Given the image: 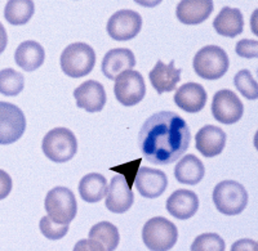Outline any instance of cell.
<instances>
[{
  "label": "cell",
  "instance_id": "1",
  "mask_svg": "<svg viewBox=\"0 0 258 251\" xmlns=\"http://www.w3.org/2000/svg\"><path fill=\"white\" fill-rule=\"evenodd\" d=\"M190 139L185 120L176 112L160 111L144 123L138 134V146L150 163L169 165L185 155Z\"/></svg>",
  "mask_w": 258,
  "mask_h": 251
},
{
  "label": "cell",
  "instance_id": "2",
  "mask_svg": "<svg viewBox=\"0 0 258 251\" xmlns=\"http://www.w3.org/2000/svg\"><path fill=\"white\" fill-rule=\"evenodd\" d=\"M59 63L66 75L78 79L92 72L96 64V53L85 43H73L63 49Z\"/></svg>",
  "mask_w": 258,
  "mask_h": 251
},
{
  "label": "cell",
  "instance_id": "3",
  "mask_svg": "<svg viewBox=\"0 0 258 251\" xmlns=\"http://www.w3.org/2000/svg\"><path fill=\"white\" fill-rule=\"evenodd\" d=\"M192 66L202 79L218 80L229 70V56L221 47L207 45L195 54Z\"/></svg>",
  "mask_w": 258,
  "mask_h": 251
},
{
  "label": "cell",
  "instance_id": "4",
  "mask_svg": "<svg viewBox=\"0 0 258 251\" xmlns=\"http://www.w3.org/2000/svg\"><path fill=\"white\" fill-rule=\"evenodd\" d=\"M177 238V227L164 216L147 220L142 229V239L150 251H169L176 245Z\"/></svg>",
  "mask_w": 258,
  "mask_h": 251
},
{
  "label": "cell",
  "instance_id": "5",
  "mask_svg": "<svg viewBox=\"0 0 258 251\" xmlns=\"http://www.w3.org/2000/svg\"><path fill=\"white\" fill-rule=\"evenodd\" d=\"M41 148L53 162H68L78 152V139L68 128H56L45 134Z\"/></svg>",
  "mask_w": 258,
  "mask_h": 251
},
{
  "label": "cell",
  "instance_id": "6",
  "mask_svg": "<svg viewBox=\"0 0 258 251\" xmlns=\"http://www.w3.org/2000/svg\"><path fill=\"white\" fill-rule=\"evenodd\" d=\"M213 202L220 213L238 215L248 205V192L239 182L222 181L214 187Z\"/></svg>",
  "mask_w": 258,
  "mask_h": 251
},
{
  "label": "cell",
  "instance_id": "7",
  "mask_svg": "<svg viewBox=\"0 0 258 251\" xmlns=\"http://www.w3.org/2000/svg\"><path fill=\"white\" fill-rule=\"evenodd\" d=\"M48 216L58 224H70L78 213L75 195L66 187H56L47 193L44 201Z\"/></svg>",
  "mask_w": 258,
  "mask_h": 251
},
{
  "label": "cell",
  "instance_id": "8",
  "mask_svg": "<svg viewBox=\"0 0 258 251\" xmlns=\"http://www.w3.org/2000/svg\"><path fill=\"white\" fill-rule=\"evenodd\" d=\"M26 130V117L17 106L0 102V144L17 142Z\"/></svg>",
  "mask_w": 258,
  "mask_h": 251
},
{
  "label": "cell",
  "instance_id": "9",
  "mask_svg": "<svg viewBox=\"0 0 258 251\" xmlns=\"http://www.w3.org/2000/svg\"><path fill=\"white\" fill-rule=\"evenodd\" d=\"M116 100L125 107L138 105L146 94V85L138 71H124L117 76L114 87Z\"/></svg>",
  "mask_w": 258,
  "mask_h": 251
},
{
  "label": "cell",
  "instance_id": "10",
  "mask_svg": "<svg viewBox=\"0 0 258 251\" xmlns=\"http://www.w3.org/2000/svg\"><path fill=\"white\" fill-rule=\"evenodd\" d=\"M244 106L236 94L229 89H222L214 94L212 101V115L218 123L225 125L238 123L243 117Z\"/></svg>",
  "mask_w": 258,
  "mask_h": 251
},
{
  "label": "cell",
  "instance_id": "11",
  "mask_svg": "<svg viewBox=\"0 0 258 251\" xmlns=\"http://www.w3.org/2000/svg\"><path fill=\"white\" fill-rule=\"evenodd\" d=\"M142 29V17L135 11L121 9L114 13L107 22V34L117 41H126L136 38Z\"/></svg>",
  "mask_w": 258,
  "mask_h": 251
},
{
  "label": "cell",
  "instance_id": "12",
  "mask_svg": "<svg viewBox=\"0 0 258 251\" xmlns=\"http://www.w3.org/2000/svg\"><path fill=\"white\" fill-rule=\"evenodd\" d=\"M135 196L123 176H115L106 192V207L115 214H123L132 207Z\"/></svg>",
  "mask_w": 258,
  "mask_h": 251
},
{
  "label": "cell",
  "instance_id": "13",
  "mask_svg": "<svg viewBox=\"0 0 258 251\" xmlns=\"http://www.w3.org/2000/svg\"><path fill=\"white\" fill-rule=\"evenodd\" d=\"M168 179L164 172L142 166L135 177V187L145 199H156L165 192Z\"/></svg>",
  "mask_w": 258,
  "mask_h": 251
},
{
  "label": "cell",
  "instance_id": "14",
  "mask_svg": "<svg viewBox=\"0 0 258 251\" xmlns=\"http://www.w3.org/2000/svg\"><path fill=\"white\" fill-rule=\"evenodd\" d=\"M77 106L88 112H100L106 105L103 85L96 80H88L74 91Z\"/></svg>",
  "mask_w": 258,
  "mask_h": 251
},
{
  "label": "cell",
  "instance_id": "15",
  "mask_svg": "<svg viewBox=\"0 0 258 251\" xmlns=\"http://www.w3.org/2000/svg\"><path fill=\"white\" fill-rule=\"evenodd\" d=\"M195 146L206 157L218 156L226 146V133L218 126H203L195 135Z\"/></svg>",
  "mask_w": 258,
  "mask_h": 251
},
{
  "label": "cell",
  "instance_id": "16",
  "mask_svg": "<svg viewBox=\"0 0 258 251\" xmlns=\"http://www.w3.org/2000/svg\"><path fill=\"white\" fill-rule=\"evenodd\" d=\"M199 209V199L190 190H177L168 197L167 210L170 215L179 220L190 219Z\"/></svg>",
  "mask_w": 258,
  "mask_h": 251
},
{
  "label": "cell",
  "instance_id": "17",
  "mask_svg": "<svg viewBox=\"0 0 258 251\" xmlns=\"http://www.w3.org/2000/svg\"><path fill=\"white\" fill-rule=\"evenodd\" d=\"M207 98L208 96L203 85L198 82H186L177 89L174 94V103L183 111L197 114L204 108Z\"/></svg>",
  "mask_w": 258,
  "mask_h": 251
},
{
  "label": "cell",
  "instance_id": "18",
  "mask_svg": "<svg viewBox=\"0 0 258 251\" xmlns=\"http://www.w3.org/2000/svg\"><path fill=\"white\" fill-rule=\"evenodd\" d=\"M136 66V57L131 49L116 48L106 53L102 59V72L110 80L116 77L124 71L132 70Z\"/></svg>",
  "mask_w": 258,
  "mask_h": 251
},
{
  "label": "cell",
  "instance_id": "19",
  "mask_svg": "<svg viewBox=\"0 0 258 251\" xmlns=\"http://www.w3.org/2000/svg\"><path fill=\"white\" fill-rule=\"evenodd\" d=\"M213 12L212 0H182L176 9L178 21L183 25H199Z\"/></svg>",
  "mask_w": 258,
  "mask_h": 251
},
{
  "label": "cell",
  "instance_id": "20",
  "mask_svg": "<svg viewBox=\"0 0 258 251\" xmlns=\"http://www.w3.org/2000/svg\"><path fill=\"white\" fill-rule=\"evenodd\" d=\"M181 72L182 70L174 67V61H170L169 64L158 61L155 67L150 71L149 79L154 89L159 94H163L176 89L177 84L181 80Z\"/></svg>",
  "mask_w": 258,
  "mask_h": 251
},
{
  "label": "cell",
  "instance_id": "21",
  "mask_svg": "<svg viewBox=\"0 0 258 251\" xmlns=\"http://www.w3.org/2000/svg\"><path fill=\"white\" fill-rule=\"evenodd\" d=\"M44 48L38 41L27 40L21 43L15 52V61L22 70L31 72L40 67L44 63Z\"/></svg>",
  "mask_w": 258,
  "mask_h": 251
},
{
  "label": "cell",
  "instance_id": "22",
  "mask_svg": "<svg viewBox=\"0 0 258 251\" xmlns=\"http://www.w3.org/2000/svg\"><path fill=\"white\" fill-rule=\"evenodd\" d=\"M213 27L217 34L227 38L240 35L244 29V18L240 9L223 7L213 21Z\"/></svg>",
  "mask_w": 258,
  "mask_h": 251
},
{
  "label": "cell",
  "instance_id": "23",
  "mask_svg": "<svg viewBox=\"0 0 258 251\" xmlns=\"http://www.w3.org/2000/svg\"><path fill=\"white\" fill-rule=\"evenodd\" d=\"M204 163L195 155H186L178 161L174 168V177L182 184L195 186L204 178Z\"/></svg>",
  "mask_w": 258,
  "mask_h": 251
},
{
  "label": "cell",
  "instance_id": "24",
  "mask_svg": "<svg viewBox=\"0 0 258 251\" xmlns=\"http://www.w3.org/2000/svg\"><path fill=\"white\" fill-rule=\"evenodd\" d=\"M107 181L102 174L98 173H91L82 178L79 183L80 197L85 202L94 204L100 202L106 196L107 192Z\"/></svg>",
  "mask_w": 258,
  "mask_h": 251
},
{
  "label": "cell",
  "instance_id": "25",
  "mask_svg": "<svg viewBox=\"0 0 258 251\" xmlns=\"http://www.w3.org/2000/svg\"><path fill=\"white\" fill-rule=\"evenodd\" d=\"M89 239L100 243L105 251H115L120 242V234L116 225L110 222H100L89 231Z\"/></svg>",
  "mask_w": 258,
  "mask_h": 251
},
{
  "label": "cell",
  "instance_id": "26",
  "mask_svg": "<svg viewBox=\"0 0 258 251\" xmlns=\"http://www.w3.org/2000/svg\"><path fill=\"white\" fill-rule=\"evenodd\" d=\"M35 12V4L31 0H11L6 4L4 17L11 25L20 26L27 24Z\"/></svg>",
  "mask_w": 258,
  "mask_h": 251
},
{
  "label": "cell",
  "instance_id": "27",
  "mask_svg": "<svg viewBox=\"0 0 258 251\" xmlns=\"http://www.w3.org/2000/svg\"><path fill=\"white\" fill-rule=\"evenodd\" d=\"M24 75L13 68L0 71V93L7 97H16L24 91Z\"/></svg>",
  "mask_w": 258,
  "mask_h": 251
},
{
  "label": "cell",
  "instance_id": "28",
  "mask_svg": "<svg viewBox=\"0 0 258 251\" xmlns=\"http://www.w3.org/2000/svg\"><path fill=\"white\" fill-rule=\"evenodd\" d=\"M234 84L239 92L248 100H257L258 87L257 81L248 70L239 71L234 77Z\"/></svg>",
  "mask_w": 258,
  "mask_h": 251
},
{
  "label": "cell",
  "instance_id": "29",
  "mask_svg": "<svg viewBox=\"0 0 258 251\" xmlns=\"http://www.w3.org/2000/svg\"><path fill=\"white\" fill-rule=\"evenodd\" d=\"M226 243L217 233H203L194 239L191 251H225Z\"/></svg>",
  "mask_w": 258,
  "mask_h": 251
},
{
  "label": "cell",
  "instance_id": "30",
  "mask_svg": "<svg viewBox=\"0 0 258 251\" xmlns=\"http://www.w3.org/2000/svg\"><path fill=\"white\" fill-rule=\"evenodd\" d=\"M40 232L43 233V236L47 237L48 239H52V241H57V239L63 238L69 232V225L68 224H58V223H54L49 216H43L40 219Z\"/></svg>",
  "mask_w": 258,
  "mask_h": 251
},
{
  "label": "cell",
  "instance_id": "31",
  "mask_svg": "<svg viewBox=\"0 0 258 251\" xmlns=\"http://www.w3.org/2000/svg\"><path fill=\"white\" fill-rule=\"evenodd\" d=\"M235 50L239 56L244 57V58H255L258 54V43L257 40L243 39L236 44Z\"/></svg>",
  "mask_w": 258,
  "mask_h": 251
},
{
  "label": "cell",
  "instance_id": "32",
  "mask_svg": "<svg viewBox=\"0 0 258 251\" xmlns=\"http://www.w3.org/2000/svg\"><path fill=\"white\" fill-rule=\"evenodd\" d=\"M12 178L8 173L0 169V200H4L12 191Z\"/></svg>",
  "mask_w": 258,
  "mask_h": 251
},
{
  "label": "cell",
  "instance_id": "33",
  "mask_svg": "<svg viewBox=\"0 0 258 251\" xmlns=\"http://www.w3.org/2000/svg\"><path fill=\"white\" fill-rule=\"evenodd\" d=\"M73 251H105V248L93 239H80L75 243Z\"/></svg>",
  "mask_w": 258,
  "mask_h": 251
},
{
  "label": "cell",
  "instance_id": "34",
  "mask_svg": "<svg viewBox=\"0 0 258 251\" xmlns=\"http://www.w3.org/2000/svg\"><path fill=\"white\" fill-rule=\"evenodd\" d=\"M231 251H258V243L254 239H239V241L232 243Z\"/></svg>",
  "mask_w": 258,
  "mask_h": 251
},
{
  "label": "cell",
  "instance_id": "35",
  "mask_svg": "<svg viewBox=\"0 0 258 251\" xmlns=\"http://www.w3.org/2000/svg\"><path fill=\"white\" fill-rule=\"evenodd\" d=\"M7 44H8V35H7L6 27L0 22V54L6 50Z\"/></svg>",
  "mask_w": 258,
  "mask_h": 251
}]
</instances>
